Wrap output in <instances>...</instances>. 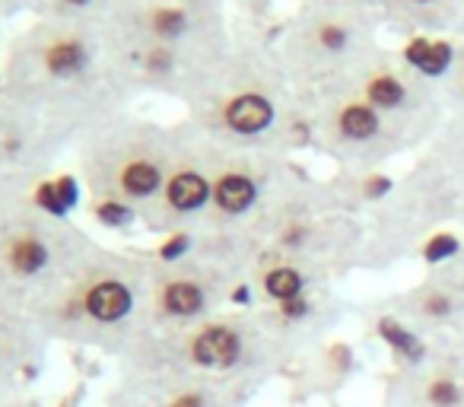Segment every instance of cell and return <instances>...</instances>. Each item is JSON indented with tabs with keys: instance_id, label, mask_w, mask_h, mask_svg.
<instances>
[{
	"instance_id": "23",
	"label": "cell",
	"mask_w": 464,
	"mask_h": 407,
	"mask_svg": "<svg viewBox=\"0 0 464 407\" xmlns=\"http://www.w3.org/2000/svg\"><path fill=\"white\" fill-rule=\"evenodd\" d=\"M23 10H33V0H0V20H4V16L23 14Z\"/></svg>"
},
{
	"instance_id": "15",
	"label": "cell",
	"mask_w": 464,
	"mask_h": 407,
	"mask_svg": "<svg viewBox=\"0 0 464 407\" xmlns=\"http://www.w3.org/2000/svg\"><path fill=\"white\" fill-rule=\"evenodd\" d=\"M92 217L105 227H128L134 220V208L124 204V200H115V198H99L92 204Z\"/></svg>"
},
{
	"instance_id": "20",
	"label": "cell",
	"mask_w": 464,
	"mask_h": 407,
	"mask_svg": "<svg viewBox=\"0 0 464 407\" xmlns=\"http://www.w3.org/2000/svg\"><path fill=\"white\" fill-rule=\"evenodd\" d=\"M312 312V303L305 296H296V299H286V303H280V315L286 318V322H299V318H305Z\"/></svg>"
},
{
	"instance_id": "1",
	"label": "cell",
	"mask_w": 464,
	"mask_h": 407,
	"mask_svg": "<svg viewBox=\"0 0 464 407\" xmlns=\"http://www.w3.org/2000/svg\"><path fill=\"white\" fill-rule=\"evenodd\" d=\"M128 90L102 20L35 16L10 42L0 67V96L58 128L109 121Z\"/></svg>"
},
{
	"instance_id": "24",
	"label": "cell",
	"mask_w": 464,
	"mask_h": 407,
	"mask_svg": "<svg viewBox=\"0 0 464 407\" xmlns=\"http://www.w3.org/2000/svg\"><path fill=\"white\" fill-rule=\"evenodd\" d=\"M392 191V179H385V175H372L366 185V194L369 198H382V194Z\"/></svg>"
},
{
	"instance_id": "8",
	"label": "cell",
	"mask_w": 464,
	"mask_h": 407,
	"mask_svg": "<svg viewBox=\"0 0 464 407\" xmlns=\"http://www.w3.org/2000/svg\"><path fill=\"white\" fill-rule=\"evenodd\" d=\"M255 198H258V185L246 172H223L213 181V204L229 217L246 214L255 204Z\"/></svg>"
},
{
	"instance_id": "19",
	"label": "cell",
	"mask_w": 464,
	"mask_h": 407,
	"mask_svg": "<svg viewBox=\"0 0 464 407\" xmlns=\"http://www.w3.org/2000/svg\"><path fill=\"white\" fill-rule=\"evenodd\" d=\"M191 248V236H185V233H175L172 239H166L162 242V248H160V258L162 261H179V258H185V252Z\"/></svg>"
},
{
	"instance_id": "12",
	"label": "cell",
	"mask_w": 464,
	"mask_h": 407,
	"mask_svg": "<svg viewBox=\"0 0 464 407\" xmlns=\"http://www.w3.org/2000/svg\"><path fill=\"white\" fill-rule=\"evenodd\" d=\"M305 280L296 267H271L265 274V293L277 303H286V299H296V296H305Z\"/></svg>"
},
{
	"instance_id": "5",
	"label": "cell",
	"mask_w": 464,
	"mask_h": 407,
	"mask_svg": "<svg viewBox=\"0 0 464 407\" xmlns=\"http://www.w3.org/2000/svg\"><path fill=\"white\" fill-rule=\"evenodd\" d=\"M80 303H83L90 318L111 325L130 315V309H134V290H130V284L121 277H99L86 286Z\"/></svg>"
},
{
	"instance_id": "14",
	"label": "cell",
	"mask_w": 464,
	"mask_h": 407,
	"mask_svg": "<svg viewBox=\"0 0 464 407\" xmlns=\"http://www.w3.org/2000/svg\"><path fill=\"white\" fill-rule=\"evenodd\" d=\"M341 131L350 141H369V137L379 131V118H375V111L366 109V105H350L341 115Z\"/></svg>"
},
{
	"instance_id": "28",
	"label": "cell",
	"mask_w": 464,
	"mask_h": 407,
	"mask_svg": "<svg viewBox=\"0 0 464 407\" xmlns=\"http://www.w3.org/2000/svg\"><path fill=\"white\" fill-rule=\"evenodd\" d=\"M248 299H252V290H248L246 284L242 286H236V290H232V303H239V305H246Z\"/></svg>"
},
{
	"instance_id": "18",
	"label": "cell",
	"mask_w": 464,
	"mask_h": 407,
	"mask_svg": "<svg viewBox=\"0 0 464 407\" xmlns=\"http://www.w3.org/2000/svg\"><path fill=\"white\" fill-rule=\"evenodd\" d=\"M449 61H451V48L445 45V42H436V45H430V52H426V58H423V64H420V71L430 73V77H439V73H445Z\"/></svg>"
},
{
	"instance_id": "17",
	"label": "cell",
	"mask_w": 464,
	"mask_h": 407,
	"mask_svg": "<svg viewBox=\"0 0 464 407\" xmlns=\"http://www.w3.org/2000/svg\"><path fill=\"white\" fill-rule=\"evenodd\" d=\"M458 248H461V242L455 239L451 233H439V236H432L430 242H426V248H423V258L426 261H445V258H451V255H458Z\"/></svg>"
},
{
	"instance_id": "6",
	"label": "cell",
	"mask_w": 464,
	"mask_h": 407,
	"mask_svg": "<svg viewBox=\"0 0 464 407\" xmlns=\"http://www.w3.org/2000/svg\"><path fill=\"white\" fill-rule=\"evenodd\" d=\"M213 198V185L198 169H175L169 172V181L162 188V204L172 214H194Z\"/></svg>"
},
{
	"instance_id": "13",
	"label": "cell",
	"mask_w": 464,
	"mask_h": 407,
	"mask_svg": "<svg viewBox=\"0 0 464 407\" xmlns=\"http://www.w3.org/2000/svg\"><path fill=\"white\" fill-rule=\"evenodd\" d=\"M423 398L430 407H461L464 404V388L451 373H436L430 382H426Z\"/></svg>"
},
{
	"instance_id": "25",
	"label": "cell",
	"mask_w": 464,
	"mask_h": 407,
	"mask_svg": "<svg viewBox=\"0 0 464 407\" xmlns=\"http://www.w3.org/2000/svg\"><path fill=\"white\" fill-rule=\"evenodd\" d=\"M449 309H451L449 296H430V299H426V315H432V318L449 315Z\"/></svg>"
},
{
	"instance_id": "7",
	"label": "cell",
	"mask_w": 464,
	"mask_h": 407,
	"mask_svg": "<svg viewBox=\"0 0 464 407\" xmlns=\"http://www.w3.org/2000/svg\"><path fill=\"white\" fill-rule=\"evenodd\" d=\"M223 124L242 137L261 134V131H267L274 124L271 99L258 96V92H239V96H232L223 109Z\"/></svg>"
},
{
	"instance_id": "4",
	"label": "cell",
	"mask_w": 464,
	"mask_h": 407,
	"mask_svg": "<svg viewBox=\"0 0 464 407\" xmlns=\"http://www.w3.org/2000/svg\"><path fill=\"white\" fill-rule=\"evenodd\" d=\"M191 360L204 369H232L242 360V334L232 325H207L194 334Z\"/></svg>"
},
{
	"instance_id": "10",
	"label": "cell",
	"mask_w": 464,
	"mask_h": 407,
	"mask_svg": "<svg viewBox=\"0 0 464 407\" xmlns=\"http://www.w3.org/2000/svg\"><path fill=\"white\" fill-rule=\"evenodd\" d=\"M121 0H33L35 16L52 20H105Z\"/></svg>"
},
{
	"instance_id": "22",
	"label": "cell",
	"mask_w": 464,
	"mask_h": 407,
	"mask_svg": "<svg viewBox=\"0 0 464 407\" xmlns=\"http://www.w3.org/2000/svg\"><path fill=\"white\" fill-rule=\"evenodd\" d=\"M426 52H430V42L426 39H413L411 45H407V52H404V58L411 61V64H423V58H426Z\"/></svg>"
},
{
	"instance_id": "16",
	"label": "cell",
	"mask_w": 464,
	"mask_h": 407,
	"mask_svg": "<svg viewBox=\"0 0 464 407\" xmlns=\"http://www.w3.org/2000/svg\"><path fill=\"white\" fill-rule=\"evenodd\" d=\"M369 99L375 105H385V109H394V105L404 102V86L394 77H379L372 86H369Z\"/></svg>"
},
{
	"instance_id": "2",
	"label": "cell",
	"mask_w": 464,
	"mask_h": 407,
	"mask_svg": "<svg viewBox=\"0 0 464 407\" xmlns=\"http://www.w3.org/2000/svg\"><path fill=\"white\" fill-rule=\"evenodd\" d=\"M118 124L111 128L109 141L92 147V185L99 181L102 198H115L124 204L150 200L162 194L169 175L162 169V160L153 150L134 143V124Z\"/></svg>"
},
{
	"instance_id": "11",
	"label": "cell",
	"mask_w": 464,
	"mask_h": 407,
	"mask_svg": "<svg viewBox=\"0 0 464 407\" xmlns=\"http://www.w3.org/2000/svg\"><path fill=\"white\" fill-rule=\"evenodd\" d=\"M379 337L388 344V350H394L398 356H404V360L417 363L423 360V344H420V337L413 334L411 328H404V325L398 322V318H379Z\"/></svg>"
},
{
	"instance_id": "21",
	"label": "cell",
	"mask_w": 464,
	"mask_h": 407,
	"mask_svg": "<svg viewBox=\"0 0 464 407\" xmlns=\"http://www.w3.org/2000/svg\"><path fill=\"white\" fill-rule=\"evenodd\" d=\"M322 45L331 48V52H341V48L347 45V33L337 29V26H324L322 29Z\"/></svg>"
},
{
	"instance_id": "3",
	"label": "cell",
	"mask_w": 464,
	"mask_h": 407,
	"mask_svg": "<svg viewBox=\"0 0 464 407\" xmlns=\"http://www.w3.org/2000/svg\"><path fill=\"white\" fill-rule=\"evenodd\" d=\"M4 265L20 280L39 277V274L52 265V242L35 227L16 229V233H10L7 242H4Z\"/></svg>"
},
{
	"instance_id": "9",
	"label": "cell",
	"mask_w": 464,
	"mask_h": 407,
	"mask_svg": "<svg viewBox=\"0 0 464 407\" xmlns=\"http://www.w3.org/2000/svg\"><path fill=\"white\" fill-rule=\"evenodd\" d=\"M160 305H162V312L172 315V318H194L198 312H204L207 293L198 280L175 277V280H166V284H162Z\"/></svg>"
},
{
	"instance_id": "27",
	"label": "cell",
	"mask_w": 464,
	"mask_h": 407,
	"mask_svg": "<svg viewBox=\"0 0 464 407\" xmlns=\"http://www.w3.org/2000/svg\"><path fill=\"white\" fill-rule=\"evenodd\" d=\"M305 242V229L303 227H293L290 233H284V246L286 248H299Z\"/></svg>"
},
{
	"instance_id": "26",
	"label": "cell",
	"mask_w": 464,
	"mask_h": 407,
	"mask_svg": "<svg viewBox=\"0 0 464 407\" xmlns=\"http://www.w3.org/2000/svg\"><path fill=\"white\" fill-rule=\"evenodd\" d=\"M169 407H207V398H204V394L188 392V394H181V398H175Z\"/></svg>"
},
{
	"instance_id": "29",
	"label": "cell",
	"mask_w": 464,
	"mask_h": 407,
	"mask_svg": "<svg viewBox=\"0 0 464 407\" xmlns=\"http://www.w3.org/2000/svg\"><path fill=\"white\" fill-rule=\"evenodd\" d=\"M420 4H426V0H420Z\"/></svg>"
}]
</instances>
